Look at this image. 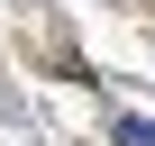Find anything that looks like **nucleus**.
<instances>
[{
  "label": "nucleus",
  "mask_w": 155,
  "mask_h": 146,
  "mask_svg": "<svg viewBox=\"0 0 155 146\" xmlns=\"http://www.w3.org/2000/svg\"><path fill=\"white\" fill-rule=\"evenodd\" d=\"M110 137H119V146H155V128H146V119H119Z\"/></svg>",
  "instance_id": "1"
}]
</instances>
